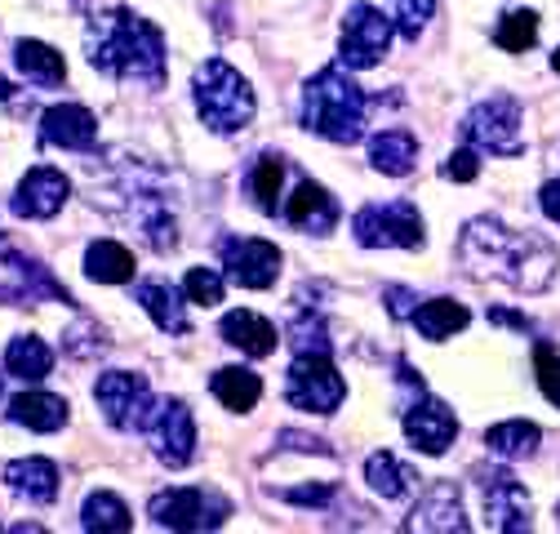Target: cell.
<instances>
[{
	"mask_svg": "<svg viewBox=\"0 0 560 534\" xmlns=\"http://www.w3.org/2000/svg\"><path fill=\"white\" fill-rule=\"evenodd\" d=\"M476 477H480V499H485L489 530H503V534L529 530V495L508 467H485V473H476Z\"/></svg>",
	"mask_w": 560,
	"mask_h": 534,
	"instance_id": "7c38bea8",
	"label": "cell"
},
{
	"mask_svg": "<svg viewBox=\"0 0 560 534\" xmlns=\"http://www.w3.org/2000/svg\"><path fill=\"white\" fill-rule=\"evenodd\" d=\"M405 437H409L413 450H423V454H445L458 437V419H454V410L445 406V400L418 392V400L405 410Z\"/></svg>",
	"mask_w": 560,
	"mask_h": 534,
	"instance_id": "4fadbf2b",
	"label": "cell"
},
{
	"mask_svg": "<svg viewBox=\"0 0 560 534\" xmlns=\"http://www.w3.org/2000/svg\"><path fill=\"white\" fill-rule=\"evenodd\" d=\"M280 441H285L290 450H312V454H329V445L320 437H303V432H280Z\"/></svg>",
	"mask_w": 560,
	"mask_h": 534,
	"instance_id": "60d3db41",
	"label": "cell"
},
{
	"mask_svg": "<svg viewBox=\"0 0 560 534\" xmlns=\"http://www.w3.org/2000/svg\"><path fill=\"white\" fill-rule=\"evenodd\" d=\"M10 419L32 432H58L67 423V400L54 392H23L10 400Z\"/></svg>",
	"mask_w": 560,
	"mask_h": 534,
	"instance_id": "7402d4cb",
	"label": "cell"
},
{
	"mask_svg": "<svg viewBox=\"0 0 560 534\" xmlns=\"http://www.w3.org/2000/svg\"><path fill=\"white\" fill-rule=\"evenodd\" d=\"M280 183H285V161H280L276 152H262L249 170V191H254V206L262 214L280 210Z\"/></svg>",
	"mask_w": 560,
	"mask_h": 534,
	"instance_id": "1f68e13d",
	"label": "cell"
},
{
	"mask_svg": "<svg viewBox=\"0 0 560 534\" xmlns=\"http://www.w3.org/2000/svg\"><path fill=\"white\" fill-rule=\"evenodd\" d=\"M5 481L14 495L32 499V503H54L58 499V467L49 458H14L5 467Z\"/></svg>",
	"mask_w": 560,
	"mask_h": 534,
	"instance_id": "44dd1931",
	"label": "cell"
},
{
	"mask_svg": "<svg viewBox=\"0 0 560 534\" xmlns=\"http://www.w3.org/2000/svg\"><path fill=\"white\" fill-rule=\"evenodd\" d=\"M463 139L471 148H485L494 156H521L525 152V134H521V103L512 94H494L476 103L463 116Z\"/></svg>",
	"mask_w": 560,
	"mask_h": 534,
	"instance_id": "5b68a950",
	"label": "cell"
},
{
	"mask_svg": "<svg viewBox=\"0 0 560 534\" xmlns=\"http://www.w3.org/2000/svg\"><path fill=\"white\" fill-rule=\"evenodd\" d=\"M365 107V90L342 67H325L303 85V129L320 134L329 143H361Z\"/></svg>",
	"mask_w": 560,
	"mask_h": 534,
	"instance_id": "3957f363",
	"label": "cell"
},
{
	"mask_svg": "<svg viewBox=\"0 0 560 534\" xmlns=\"http://www.w3.org/2000/svg\"><path fill=\"white\" fill-rule=\"evenodd\" d=\"M409 530H467V521H463V503H458V490H454V481H436L423 499L413 503V512H409V521H405Z\"/></svg>",
	"mask_w": 560,
	"mask_h": 534,
	"instance_id": "ac0fdd59",
	"label": "cell"
},
{
	"mask_svg": "<svg viewBox=\"0 0 560 534\" xmlns=\"http://www.w3.org/2000/svg\"><path fill=\"white\" fill-rule=\"evenodd\" d=\"M432 10H436V0H392V23L405 40H418L428 27V19H432Z\"/></svg>",
	"mask_w": 560,
	"mask_h": 534,
	"instance_id": "836d02e7",
	"label": "cell"
},
{
	"mask_svg": "<svg viewBox=\"0 0 560 534\" xmlns=\"http://www.w3.org/2000/svg\"><path fill=\"white\" fill-rule=\"evenodd\" d=\"M209 387H214V396L223 400L228 410H236V415L254 410V406H258V396H262V379H258L254 370H245V365H223Z\"/></svg>",
	"mask_w": 560,
	"mask_h": 534,
	"instance_id": "4316f807",
	"label": "cell"
},
{
	"mask_svg": "<svg viewBox=\"0 0 560 534\" xmlns=\"http://www.w3.org/2000/svg\"><path fill=\"white\" fill-rule=\"evenodd\" d=\"M280 499L285 503H299V508H325L334 499V486H307V490H280Z\"/></svg>",
	"mask_w": 560,
	"mask_h": 534,
	"instance_id": "f35d334b",
	"label": "cell"
},
{
	"mask_svg": "<svg viewBox=\"0 0 560 534\" xmlns=\"http://www.w3.org/2000/svg\"><path fill=\"white\" fill-rule=\"evenodd\" d=\"M85 277L98 286H125L133 281V254L120 241H94L85 249Z\"/></svg>",
	"mask_w": 560,
	"mask_h": 534,
	"instance_id": "d4e9b609",
	"label": "cell"
},
{
	"mask_svg": "<svg viewBox=\"0 0 560 534\" xmlns=\"http://www.w3.org/2000/svg\"><path fill=\"white\" fill-rule=\"evenodd\" d=\"M551 67H556V72H560V49H556V54H551Z\"/></svg>",
	"mask_w": 560,
	"mask_h": 534,
	"instance_id": "f6af8a7d",
	"label": "cell"
},
{
	"mask_svg": "<svg viewBox=\"0 0 560 534\" xmlns=\"http://www.w3.org/2000/svg\"><path fill=\"white\" fill-rule=\"evenodd\" d=\"M90 62L94 72L129 85H165V36L133 10H107L90 23Z\"/></svg>",
	"mask_w": 560,
	"mask_h": 534,
	"instance_id": "7a4b0ae2",
	"label": "cell"
},
{
	"mask_svg": "<svg viewBox=\"0 0 560 534\" xmlns=\"http://www.w3.org/2000/svg\"><path fill=\"white\" fill-rule=\"evenodd\" d=\"M476 174H480V161H476L471 148H463V152H454V156L445 161V178H454V183H471Z\"/></svg>",
	"mask_w": 560,
	"mask_h": 534,
	"instance_id": "74e56055",
	"label": "cell"
},
{
	"mask_svg": "<svg viewBox=\"0 0 560 534\" xmlns=\"http://www.w3.org/2000/svg\"><path fill=\"white\" fill-rule=\"evenodd\" d=\"M494 40H499V49H508V54H525V49L538 40V14H534V10H512V14L499 23Z\"/></svg>",
	"mask_w": 560,
	"mask_h": 534,
	"instance_id": "d6a6232c",
	"label": "cell"
},
{
	"mask_svg": "<svg viewBox=\"0 0 560 534\" xmlns=\"http://www.w3.org/2000/svg\"><path fill=\"white\" fill-rule=\"evenodd\" d=\"M418 161V139L409 129H383L374 134V143H370V165L378 174H392V178H405Z\"/></svg>",
	"mask_w": 560,
	"mask_h": 534,
	"instance_id": "603a6c76",
	"label": "cell"
},
{
	"mask_svg": "<svg viewBox=\"0 0 560 534\" xmlns=\"http://www.w3.org/2000/svg\"><path fill=\"white\" fill-rule=\"evenodd\" d=\"M285 219H290V228H299V232H307V236H325V232L338 228V200H334L320 183L303 178V183L294 187V196L285 200Z\"/></svg>",
	"mask_w": 560,
	"mask_h": 534,
	"instance_id": "e0dca14e",
	"label": "cell"
},
{
	"mask_svg": "<svg viewBox=\"0 0 560 534\" xmlns=\"http://www.w3.org/2000/svg\"><path fill=\"white\" fill-rule=\"evenodd\" d=\"M538 441H542V432H538L534 423H525V419L494 423V428L485 432L489 454H499V458H529V454L538 450Z\"/></svg>",
	"mask_w": 560,
	"mask_h": 534,
	"instance_id": "f1b7e54d",
	"label": "cell"
},
{
	"mask_svg": "<svg viewBox=\"0 0 560 534\" xmlns=\"http://www.w3.org/2000/svg\"><path fill=\"white\" fill-rule=\"evenodd\" d=\"M254 90L223 58H205L196 67V112L214 134H241L254 120Z\"/></svg>",
	"mask_w": 560,
	"mask_h": 534,
	"instance_id": "277c9868",
	"label": "cell"
},
{
	"mask_svg": "<svg viewBox=\"0 0 560 534\" xmlns=\"http://www.w3.org/2000/svg\"><path fill=\"white\" fill-rule=\"evenodd\" d=\"M534 370H538V387H542V396L560 410V357H556L547 344H538V352H534Z\"/></svg>",
	"mask_w": 560,
	"mask_h": 534,
	"instance_id": "d590c367",
	"label": "cell"
},
{
	"mask_svg": "<svg viewBox=\"0 0 560 534\" xmlns=\"http://www.w3.org/2000/svg\"><path fill=\"white\" fill-rule=\"evenodd\" d=\"M10 94H14V85H10V81H5V77H0V103H5V98H10Z\"/></svg>",
	"mask_w": 560,
	"mask_h": 534,
	"instance_id": "ee69618b",
	"label": "cell"
},
{
	"mask_svg": "<svg viewBox=\"0 0 560 534\" xmlns=\"http://www.w3.org/2000/svg\"><path fill=\"white\" fill-rule=\"evenodd\" d=\"M352 232L365 249H423V214L409 200H387V206H365L352 219Z\"/></svg>",
	"mask_w": 560,
	"mask_h": 534,
	"instance_id": "8992f818",
	"label": "cell"
},
{
	"mask_svg": "<svg viewBox=\"0 0 560 534\" xmlns=\"http://www.w3.org/2000/svg\"><path fill=\"white\" fill-rule=\"evenodd\" d=\"M219 334H223V344H232V348H241L245 357H271L276 352V325L267 321V316H258V312H249V307H241V312H228L223 316V325H219Z\"/></svg>",
	"mask_w": 560,
	"mask_h": 534,
	"instance_id": "d6986e66",
	"label": "cell"
},
{
	"mask_svg": "<svg viewBox=\"0 0 560 534\" xmlns=\"http://www.w3.org/2000/svg\"><path fill=\"white\" fill-rule=\"evenodd\" d=\"M67 196H72V183H67V174H58V170H49V165H36V170H27V178L19 183L10 210H14L19 219H54V214L67 206Z\"/></svg>",
	"mask_w": 560,
	"mask_h": 534,
	"instance_id": "9a60e30c",
	"label": "cell"
},
{
	"mask_svg": "<svg viewBox=\"0 0 560 534\" xmlns=\"http://www.w3.org/2000/svg\"><path fill=\"white\" fill-rule=\"evenodd\" d=\"M49 370H54V348L45 339H36V334H23V339H14L5 348V374L23 379V383H40Z\"/></svg>",
	"mask_w": 560,
	"mask_h": 534,
	"instance_id": "484cf974",
	"label": "cell"
},
{
	"mask_svg": "<svg viewBox=\"0 0 560 534\" xmlns=\"http://www.w3.org/2000/svg\"><path fill=\"white\" fill-rule=\"evenodd\" d=\"M133 299L148 307V316L156 321V329H165V334H187L191 329V321H187V307H183V290L178 286H170V281H143L133 290Z\"/></svg>",
	"mask_w": 560,
	"mask_h": 534,
	"instance_id": "ffe728a7",
	"label": "cell"
},
{
	"mask_svg": "<svg viewBox=\"0 0 560 534\" xmlns=\"http://www.w3.org/2000/svg\"><path fill=\"white\" fill-rule=\"evenodd\" d=\"M148 441L165 467H187L196 458V423H191V410L183 400H161V406H152Z\"/></svg>",
	"mask_w": 560,
	"mask_h": 534,
	"instance_id": "8fae6325",
	"label": "cell"
},
{
	"mask_svg": "<svg viewBox=\"0 0 560 534\" xmlns=\"http://www.w3.org/2000/svg\"><path fill=\"white\" fill-rule=\"evenodd\" d=\"M467 321H471L467 307L454 303V299H428L423 307L413 312L418 334H423V339H432V344H441V339H450V334H458Z\"/></svg>",
	"mask_w": 560,
	"mask_h": 534,
	"instance_id": "83f0119b",
	"label": "cell"
},
{
	"mask_svg": "<svg viewBox=\"0 0 560 534\" xmlns=\"http://www.w3.org/2000/svg\"><path fill=\"white\" fill-rule=\"evenodd\" d=\"M14 62H19V72H23L32 85H40V90L62 85V77H67L62 54H58L54 45H45V40H19V45H14Z\"/></svg>",
	"mask_w": 560,
	"mask_h": 534,
	"instance_id": "cb8c5ba5",
	"label": "cell"
},
{
	"mask_svg": "<svg viewBox=\"0 0 560 534\" xmlns=\"http://www.w3.org/2000/svg\"><path fill=\"white\" fill-rule=\"evenodd\" d=\"M183 294L200 307H214V303H223V277L214 267H191L187 281H183Z\"/></svg>",
	"mask_w": 560,
	"mask_h": 534,
	"instance_id": "e575fe53",
	"label": "cell"
},
{
	"mask_svg": "<svg viewBox=\"0 0 560 534\" xmlns=\"http://www.w3.org/2000/svg\"><path fill=\"white\" fill-rule=\"evenodd\" d=\"M152 521L161 530H219L232 516V503L219 490H200V486H183V490H165L148 503Z\"/></svg>",
	"mask_w": 560,
	"mask_h": 534,
	"instance_id": "ba28073f",
	"label": "cell"
},
{
	"mask_svg": "<svg viewBox=\"0 0 560 534\" xmlns=\"http://www.w3.org/2000/svg\"><path fill=\"white\" fill-rule=\"evenodd\" d=\"M285 396L294 410H307V415H334L347 396V383L342 374L334 370L329 352H299V361L290 365V383H285Z\"/></svg>",
	"mask_w": 560,
	"mask_h": 534,
	"instance_id": "52a82bcc",
	"label": "cell"
},
{
	"mask_svg": "<svg viewBox=\"0 0 560 534\" xmlns=\"http://www.w3.org/2000/svg\"><path fill=\"white\" fill-rule=\"evenodd\" d=\"M489 321H499V325H516V329H534V321H529V316H516V312H503V307L489 312Z\"/></svg>",
	"mask_w": 560,
	"mask_h": 534,
	"instance_id": "7bdbcfd3",
	"label": "cell"
},
{
	"mask_svg": "<svg viewBox=\"0 0 560 534\" xmlns=\"http://www.w3.org/2000/svg\"><path fill=\"white\" fill-rule=\"evenodd\" d=\"M538 206H542V214H547L551 223H560V178L542 183V191H538Z\"/></svg>",
	"mask_w": 560,
	"mask_h": 534,
	"instance_id": "ab89813d",
	"label": "cell"
},
{
	"mask_svg": "<svg viewBox=\"0 0 560 534\" xmlns=\"http://www.w3.org/2000/svg\"><path fill=\"white\" fill-rule=\"evenodd\" d=\"M458 254L476 277H503V281H512L516 290H529V294L547 290L556 267H560V254L542 236L512 232L499 219H471L463 241H458Z\"/></svg>",
	"mask_w": 560,
	"mask_h": 534,
	"instance_id": "6da1fadb",
	"label": "cell"
},
{
	"mask_svg": "<svg viewBox=\"0 0 560 534\" xmlns=\"http://www.w3.org/2000/svg\"><path fill=\"white\" fill-rule=\"evenodd\" d=\"M81 525L85 530H98V534H125L133 525V516H129V508L112 490H94L85 499V508H81Z\"/></svg>",
	"mask_w": 560,
	"mask_h": 534,
	"instance_id": "4dcf8cb0",
	"label": "cell"
},
{
	"mask_svg": "<svg viewBox=\"0 0 560 534\" xmlns=\"http://www.w3.org/2000/svg\"><path fill=\"white\" fill-rule=\"evenodd\" d=\"M290 339H294L299 352H329V339H325L320 316H307V312H303V316L290 325Z\"/></svg>",
	"mask_w": 560,
	"mask_h": 534,
	"instance_id": "8d00e7d4",
	"label": "cell"
},
{
	"mask_svg": "<svg viewBox=\"0 0 560 534\" xmlns=\"http://www.w3.org/2000/svg\"><path fill=\"white\" fill-rule=\"evenodd\" d=\"M365 481H370V490L383 495V499H405L413 473H409V467H405L396 454L378 450V454H370V463H365Z\"/></svg>",
	"mask_w": 560,
	"mask_h": 534,
	"instance_id": "f546056e",
	"label": "cell"
},
{
	"mask_svg": "<svg viewBox=\"0 0 560 534\" xmlns=\"http://www.w3.org/2000/svg\"><path fill=\"white\" fill-rule=\"evenodd\" d=\"M40 143L62 152H90L98 143V120L81 103H58L40 116Z\"/></svg>",
	"mask_w": 560,
	"mask_h": 534,
	"instance_id": "2e32d148",
	"label": "cell"
},
{
	"mask_svg": "<svg viewBox=\"0 0 560 534\" xmlns=\"http://www.w3.org/2000/svg\"><path fill=\"white\" fill-rule=\"evenodd\" d=\"M94 400L103 419L116 428V432H138L148 428V415H152V387L143 374H129V370H107L98 383H94Z\"/></svg>",
	"mask_w": 560,
	"mask_h": 534,
	"instance_id": "30bf717a",
	"label": "cell"
},
{
	"mask_svg": "<svg viewBox=\"0 0 560 534\" xmlns=\"http://www.w3.org/2000/svg\"><path fill=\"white\" fill-rule=\"evenodd\" d=\"M223 267H228V281L241 290H267L280 277V249L271 241H228L223 245Z\"/></svg>",
	"mask_w": 560,
	"mask_h": 534,
	"instance_id": "5bb4252c",
	"label": "cell"
},
{
	"mask_svg": "<svg viewBox=\"0 0 560 534\" xmlns=\"http://www.w3.org/2000/svg\"><path fill=\"white\" fill-rule=\"evenodd\" d=\"M383 299H387V312H392V316H413V312H418V307H409V303H413L409 290H387Z\"/></svg>",
	"mask_w": 560,
	"mask_h": 534,
	"instance_id": "b9f144b4",
	"label": "cell"
},
{
	"mask_svg": "<svg viewBox=\"0 0 560 534\" xmlns=\"http://www.w3.org/2000/svg\"><path fill=\"white\" fill-rule=\"evenodd\" d=\"M392 19L374 5H352L342 14V40H338V62L347 72H365V67H378L387 45H392Z\"/></svg>",
	"mask_w": 560,
	"mask_h": 534,
	"instance_id": "9c48e42d",
	"label": "cell"
}]
</instances>
